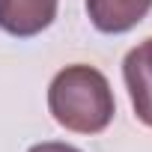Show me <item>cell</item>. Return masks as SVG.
<instances>
[{
    "mask_svg": "<svg viewBox=\"0 0 152 152\" xmlns=\"http://www.w3.org/2000/svg\"><path fill=\"white\" fill-rule=\"evenodd\" d=\"M48 110L57 119V125H63L66 131L99 134L110 125L116 102L107 78L99 69L87 63H75L54 75L48 87Z\"/></svg>",
    "mask_w": 152,
    "mask_h": 152,
    "instance_id": "obj_1",
    "label": "cell"
},
{
    "mask_svg": "<svg viewBox=\"0 0 152 152\" xmlns=\"http://www.w3.org/2000/svg\"><path fill=\"white\" fill-rule=\"evenodd\" d=\"M122 78L128 87L131 107L143 125L152 128V36L134 45L122 60Z\"/></svg>",
    "mask_w": 152,
    "mask_h": 152,
    "instance_id": "obj_2",
    "label": "cell"
},
{
    "mask_svg": "<svg viewBox=\"0 0 152 152\" xmlns=\"http://www.w3.org/2000/svg\"><path fill=\"white\" fill-rule=\"evenodd\" d=\"M57 18V0H0V30L30 39L48 30Z\"/></svg>",
    "mask_w": 152,
    "mask_h": 152,
    "instance_id": "obj_3",
    "label": "cell"
},
{
    "mask_svg": "<svg viewBox=\"0 0 152 152\" xmlns=\"http://www.w3.org/2000/svg\"><path fill=\"white\" fill-rule=\"evenodd\" d=\"M152 9V0H87V15L99 33L119 36L137 27Z\"/></svg>",
    "mask_w": 152,
    "mask_h": 152,
    "instance_id": "obj_4",
    "label": "cell"
},
{
    "mask_svg": "<svg viewBox=\"0 0 152 152\" xmlns=\"http://www.w3.org/2000/svg\"><path fill=\"white\" fill-rule=\"evenodd\" d=\"M27 152H81V149H75V146H69V143H57V140H45V143L30 146Z\"/></svg>",
    "mask_w": 152,
    "mask_h": 152,
    "instance_id": "obj_5",
    "label": "cell"
}]
</instances>
